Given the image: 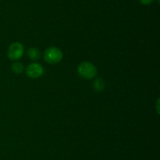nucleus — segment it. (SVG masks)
Segmentation results:
<instances>
[{
  "mask_svg": "<svg viewBox=\"0 0 160 160\" xmlns=\"http://www.w3.org/2000/svg\"><path fill=\"white\" fill-rule=\"evenodd\" d=\"M24 46L19 42H12L8 48L7 56L12 61H17L23 56Z\"/></svg>",
  "mask_w": 160,
  "mask_h": 160,
  "instance_id": "nucleus-3",
  "label": "nucleus"
},
{
  "mask_svg": "<svg viewBox=\"0 0 160 160\" xmlns=\"http://www.w3.org/2000/svg\"><path fill=\"white\" fill-rule=\"evenodd\" d=\"M105 87H106V83L102 78L98 77L95 78L93 83V88L96 92H102L104 90Z\"/></svg>",
  "mask_w": 160,
  "mask_h": 160,
  "instance_id": "nucleus-6",
  "label": "nucleus"
},
{
  "mask_svg": "<svg viewBox=\"0 0 160 160\" xmlns=\"http://www.w3.org/2000/svg\"><path fill=\"white\" fill-rule=\"evenodd\" d=\"M44 72H45V69L43 66L37 62L31 63L26 68L27 75L31 78H39L43 75Z\"/></svg>",
  "mask_w": 160,
  "mask_h": 160,
  "instance_id": "nucleus-4",
  "label": "nucleus"
},
{
  "mask_svg": "<svg viewBox=\"0 0 160 160\" xmlns=\"http://www.w3.org/2000/svg\"><path fill=\"white\" fill-rule=\"evenodd\" d=\"M62 52L60 49L56 46L47 48L44 53V60L45 62L50 64H56L62 59Z\"/></svg>",
  "mask_w": 160,
  "mask_h": 160,
  "instance_id": "nucleus-2",
  "label": "nucleus"
},
{
  "mask_svg": "<svg viewBox=\"0 0 160 160\" xmlns=\"http://www.w3.org/2000/svg\"><path fill=\"white\" fill-rule=\"evenodd\" d=\"M28 56L32 61H38L39 58L41 57V51L38 48L35 47H31V48L28 49V52H27Z\"/></svg>",
  "mask_w": 160,
  "mask_h": 160,
  "instance_id": "nucleus-5",
  "label": "nucleus"
},
{
  "mask_svg": "<svg viewBox=\"0 0 160 160\" xmlns=\"http://www.w3.org/2000/svg\"><path fill=\"white\" fill-rule=\"evenodd\" d=\"M139 1L142 4L145 5V6H148V5L152 4L154 2V0H139Z\"/></svg>",
  "mask_w": 160,
  "mask_h": 160,
  "instance_id": "nucleus-8",
  "label": "nucleus"
},
{
  "mask_svg": "<svg viewBox=\"0 0 160 160\" xmlns=\"http://www.w3.org/2000/svg\"><path fill=\"white\" fill-rule=\"evenodd\" d=\"M12 70L17 75H20L24 70V65L20 61H15L12 64Z\"/></svg>",
  "mask_w": 160,
  "mask_h": 160,
  "instance_id": "nucleus-7",
  "label": "nucleus"
},
{
  "mask_svg": "<svg viewBox=\"0 0 160 160\" xmlns=\"http://www.w3.org/2000/svg\"><path fill=\"white\" fill-rule=\"evenodd\" d=\"M78 73L81 78L90 80L96 76L97 68L92 63L83 61L78 66Z\"/></svg>",
  "mask_w": 160,
  "mask_h": 160,
  "instance_id": "nucleus-1",
  "label": "nucleus"
}]
</instances>
